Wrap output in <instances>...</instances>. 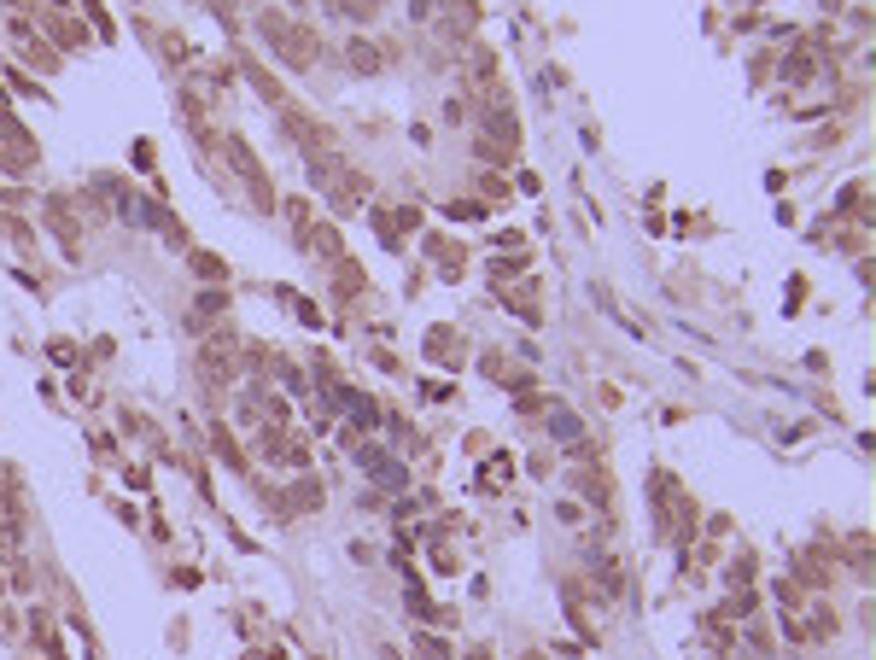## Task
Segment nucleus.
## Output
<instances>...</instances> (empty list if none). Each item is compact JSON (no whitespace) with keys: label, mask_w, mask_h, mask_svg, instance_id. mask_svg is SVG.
Here are the masks:
<instances>
[{"label":"nucleus","mask_w":876,"mask_h":660,"mask_svg":"<svg viewBox=\"0 0 876 660\" xmlns=\"http://www.w3.org/2000/svg\"><path fill=\"white\" fill-rule=\"evenodd\" d=\"M53 6H70V0H53Z\"/></svg>","instance_id":"30"},{"label":"nucleus","mask_w":876,"mask_h":660,"mask_svg":"<svg viewBox=\"0 0 876 660\" xmlns=\"http://www.w3.org/2000/svg\"><path fill=\"white\" fill-rule=\"evenodd\" d=\"M556 520H561V526H579L584 508H579V503H561V508H556Z\"/></svg>","instance_id":"28"},{"label":"nucleus","mask_w":876,"mask_h":660,"mask_svg":"<svg viewBox=\"0 0 876 660\" xmlns=\"http://www.w3.org/2000/svg\"><path fill=\"white\" fill-rule=\"evenodd\" d=\"M777 76H783V82H807V76H812V59H807V53H789V59L777 65Z\"/></svg>","instance_id":"20"},{"label":"nucleus","mask_w":876,"mask_h":660,"mask_svg":"<svg viewBox=\"0 0 876 660\" xmlns=\"http://www.w3.org/2000/svg\"><path fill=\"white\" fill-rule=\"evenodd\" d=\"M29 585H36V573H29V562L18 555V562H12V590H29Z\"/></svg>","instance_id":"26"},{"label":"nucleus","mask_w":876,"mask_h":660,"mask_svg":"<svg viewBox=\"0 0 876 660\" xmlns=\"http://www.w3.org/2000/svg\"><path fill=\"white\" fill-rule=\"evenodd\" d=\"M549 438H556V444L584 450V421L572 415V409H549Z\"/></svg>","instance_id":"11"},{"label":"nucleus","mask_w":876,"mask_h":660,"mask_svg":"<svg viewBox=\"0 0 876 660\" xmlns=\"http://www.w3.org/2000/svg\"><path fill=\"white\" fill-rule=\"evenodd\" d=\"M590 578H596L608 596H613V590H626V578H620V562H613V555H596V562H590Z\"/></svg>","instance_id":"15"},{"label":"nucleus","mask_w":876,"mask_h":660,"mask_svg":"<svg viewBox=\"0 0 876 660\" xmlns=\"http://www.w3.org/2000/svg\"><path fill=\"white\" fill-rule=\"evenodd\" d=\"M193 275L199 281H228V263L223 257H210V252H193Z\"/></svg>","instance_id":"17"},{"label":"nucleus","mask_w":876,"mask_h":660,"mask_svg":"<svg viewBox=\"0 0 876 660\" xmlns=\"http://www.w3.org/2000/svg\"><path fill=\"white\" fill-rule=\"evenodd\" d=\"M42 216H47V228H53V234L65 240V252L76 257V240H83V223H76V211H70V199H65V193H47V199H42Z\"/></svg>","instance_id":"5"},{"label":"nucleus","mask_w":876,"mask_h":660,"mask_svg":"<svg viewBox=\"0 0 876 660\" xmlns=\"http://www.w3.org/2000/svg\"><path fill=\"white\" fill-rule=\"evenodd\" d=\"M415 655L421 660H456V655H450V643H445V637H432V632H415Z\"/></svg>","instance_id":"16"},{"label":"nucleus","mask_w":876,"mask_h":660,"mask_svg":"<svg viewBox=\"0 0 876 660\" xmlns=\"http://www.w3.org/2000/svg\"><path fill=\"white\" fill-rule=\"evenodd\" d=\"M223 158H228V169H234L240 182H246L251 205H257V211H275V187H269V176H264V164H257V153H251L240 135H228V141H223Z\"/></svg>","instance_id":"1"},{"label":"nucleus","mask_w":876,"mask_h":660,"mask_svg":"<svg viewBox=\"0 0 876 660\" xmlns=\"http://www.w3.org/2000/svg\"><path fill=\"white\" fill-rule=\"evenodd\" d=\"M292 6H304V0H292Z\"/></svg>","instance_id":"32"},{"label":"nucleus","mask_w":876,"mask_h":660,"mask_svg":"<svg viewBox=\"0 0 876 660\" xmlns=\"http://www.w3.org/2000/svg\"><path fill=\"white\" fill-rule=\"evenodd\" d=\"M468 660H491V648H468Z\"/></svg>","instance_id":"29"},{"label":"nucleus","mask_w":876,"mask_h":660,"mask_svg":"<svg viewBox=\"0 0 876 660\" xmlns=\"http://www.w3.org/2000/svg\"><path fill=\"white\" fill-rule=\"evenodd\" d=\"M280 129H287V135H292V141H298V153H334V129H328V123H316V117H310V112H298V106H287V112H280Z\"/></svg>","instance_id":"3"},{"label":"nucleus","mask_w":876,"mask_h":660,"mask_svg":"<svg viewBox=\"0 0 876 660\" xmlns=\"http://www.w3.org/2000/svg\"><path fill=\"white\" fill-rule=\"evenodd\" d=\"M572 485H579L584 497H596V508H608V479H602V468H579Z\"/></svg>","instance_id":"14"},{"label":"nucleus","mask_w":876,"mask_h":660,"mask_svg":"<svg viewBox=\"0 0 876 660\" xmlns=\"http://www.w3.org/2000/svg\"><path fill=\"white\" fill-rule=\"evenodd\" d=\"M362 287H368V275H362V263H351V257H334V298H339V304H351V298H362Z\"/></svg>","instance_id":"8"},{"label":"nucleus","mask_w":876,"mask_h":660,"mask_svg":"<svg viewBox=\"0 0 876 660\" xmlns=\"http://www.w3.org/2000/svg\"><path fill=\"white\" fill-rule=\"evenodd\" d=\"M246 82L257 88V94H264L269 106H275V112H287V106H292V99H287V88H280V82H275L269 71H257V65H246Z\"/></svg>","instance_id":"12"},{"label":"nucleus","mask_w":876,"mask_h":660,"mask_svg":"<svg viewBox=\"0 0 876 660\" xmlns=\"http://www.w3.org/2000/svg\"><path fill=\"white\" fill-rule=\"evenodd\" d=\"M445 216H456V223H473V216H479V205H473V199H456V205H445Z\"/></svg>","instance_id":"25"},{"label":"nucleus","mask_w":876,"mask_h":660,"mask_svg":"<svg viewBox=\"0 0 876 660\" xmlns=\"http://www.w3.org/2000/svg\"><path fill=\"white\" fill-rule=\"evenodd\" d=\"M12 35H18V47H24V65H36V71H59V47L47 42V35H36V29L24 24V18H12Z\"/></svg>","instance_id":"6"},{"label":"nucleus","mask_w":876,"mask_h":660,"mask_svg":"<svg viewBox=\"0 0 876 660\" xmlns=\"http://www.w3.org/2000/svg\"><path fill=\"white\" fill-rule=\"evenodd\" d=\"M210 450H217V456H223V462L234 468V474H246V456H240V444L228 438V427H223V421L210 427Z\"/></svg>","instance_id":"13"},{"label":"nucleus","mask_w":876,"mask_h":660,"mask_svg":"<svg viewBox=\"0 0 876 660\" xmlns=\"http://www.w3.org/2000/svg\"><path fill=\"white\" fill-rule=\"evenodd\" d=\"M6 234H12L18 246H36V228H29L24 216H6Z\"/></svg>","instance_id":"23"},{"label":"nucleus","mask_w":876,"mask_h":660,"mask_svg":"<svg viewBox=\"0 0 876 660\" xmlns=\"http://www.w3.org/2000/svg\"><path fill=\"white\" fill-rule=\"evenodd\" d=\"M345 53H351V71H357V76L386 71V47H380V42H362V35H351V47H345Z\"/></svg>","instance_id":"9"},{"label":"nucleus","mask_w":876,"mask_h":660,"mask_svg":"<svg viewBox=\"0 0 876 660\" xmlns=\"http://www.w3.org/2000/svg\"><path fill=\"white\" fill-rule=\"evenodd\" d=\"M479 187H485L491 199H509V182H502V176H479Z\"/></svg>","instance_id":"27"},{"label":"nucleus","mask_w":876,"mask_h":660,"mask_svg":"<svg viewBox=\"0 0 876 660\" xmlns=\"http://www.w3.org/2000/svg\"><path fill=\"white\" fill-rule=\"evenodd\" d=\"M6 88H12V94H24V99H47V88H42V82H29L24 71H6Z\"/></svg>","instance_id":"21"},{"label":"nucleus","mask_w":876,"mask_h":660,"mask_svg":"<svg viewBox=\"0 0 876 660\" xmlns=\"http://www.w3.org/2000/svg\"><path fill=\"white\" fill-rule=\"evenodd\" d=\"M427 357H432V363H450V368H456L462 357H468V345H462V334H456V327H432Z\"/></svg>","instance_id":"10"},{"label":"nucleus","mask_w":876,"mask_h":660,"mask_svg":"<svg viewBox=\"0 0 876 660\" xmlns=\"http://www.w3.org/2000/svg\"><path fill=\"white\" fill-rule=\"evenodd\" d=\"M292 503L298 508H321V485L316 479H298V485H292Z\"/></svg>","instance_id":"22"},{"label":"nucleus","mask_w":876,"mask_h":660,"mask_svg":"<svg viewBox=\"0 0 876 660\" xmlns=\"http://www.w3.org/2000/svg\"><path fill=\"white\" fill-rule=\"evenodd\" d=\"M368 176H362V169H351V164H339L334 176H328V187H321V193H328V205H334L339 216H351V211H362V205H368Z\"/></svg>","instance_id":"2"},{"label":"nucleus","mask_w":876,"mask_h":660,"mask_svg":"<svg viewBox=\"0 0 876 660\" xmlns=\"http://www.w3.org/2000/svg\"><path fill=\"white\" fill-rule=\"evenodd\" d=\"M298 246H304V252H316V257H328V263H334V257H345V240H339V228H298Z\"/></svg>","instance_id":"7"},{"label":"nucleus","mask_w":876,"mask_h":660,"mask_svg":"<svg viewBox=\"0 0 876 660\" xmlns=\"http://www.w3.org/2000/svg\"><path fill=\"white\" fill-rule=\"evenodd\" d=\"M807 637H835V608H830V602H818V608H812Z\"/></svg>","instance_id":"19"},{"label":"nucleus","mask_w":876,"mask_h":660,"mask_svg":"<svg viewBox=\"0 0 876 660\" xmlns=\"http://www.w3.org/2000/svg\"><path fill=\"white\" fill-rule=\"evenodd\" d=\"M351 450H357V462L368 468V479H375V485H386V491H404V485H409V474H404V462H398V456H386V450H375V444H362V438H351Z\"/></svg>","instance_id":"4"},{"label":"nucleus","mask_w":876,"mask_h":660,"mask_svg":"<svg viewBox=\"0 0 876 660\" xmlns=\"http://www.w3.org/2000/svg\"><path fill=\"white\" fill-rule=\"evenodd\" d=\"M748 578H754V562H748V555H737V567L724 573V585H748Z\"/></svg>","instance_id":"24"},{"label":"nucleus","mask_w":876,"mask_h":660,"mask_svg":"<svg viewBox=\"0 0 876 660\" xmlns=\"http://www.w3.org/2000/svg\"><path fill=\"white\" fill-rule=\"evenodd\" d=\"M0 99H6V82H0Z\"/></svg>","instance_id":"31"},{"label":"nucleus","mask_w":876,"mask_h":660,"mask_svg":"<svg viewBox=\"0 0 876 660\" xmlns=\"http://www.w3.org/2000/svg\"><path fill=\"white\" fill-rule=\"evenodd\" d=\"M53 35H59V47H65V53H83V47H88V29L70 24V18H65V24H53Z\"/></svg>","instance_id":"18"}]
</instances>
